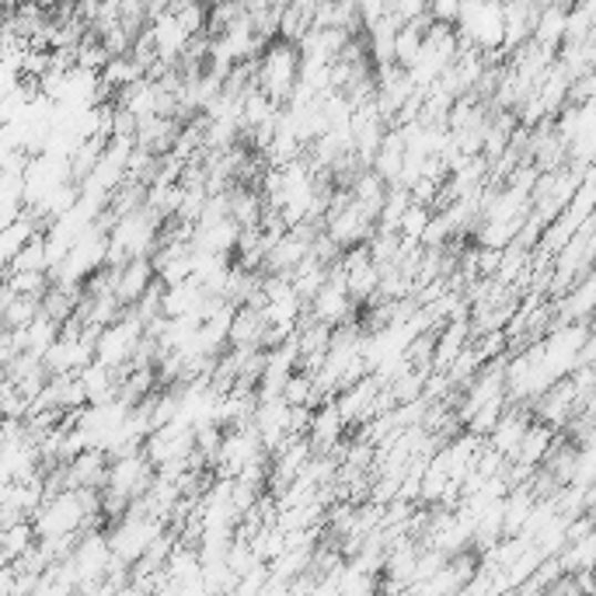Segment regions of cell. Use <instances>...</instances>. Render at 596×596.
I'll list each match as a JSON object with an SVG mask.
<instances>
[{"label": "cell", "mask_w": 596, "mask_h": 596, "mask_svg": "<svg viewBox=\"0 0 596 596\" xmlns=\"http://www.w3.org/2000/svg\"><path fill=\"white\" fill-rule=\"evenodd\" d=\"M300 74H304V53H300V45L286 42V39L269 42V50L258 56V91L269 94L276 105L279 102L286 105L294 99Z\"/></svg>", "instance_id": "1"}, {"label": "cell", "mask_w": 596, "mask_h": 596, "mask_svg": "<svg viewBox=\"0 0 596 596\" xmlns=\"http://www.w3.org/2000/svg\"><path fill=\"white\" fill-rule=\"evenodd\" d=\"M342 425H346V419H342V412L336 409V401L331 404H321V409L315 412V425H311V446H336V440H339V433H342Z\"/></svg>", "instance_id": "4"}, {"label": "cell", "mask_w": 596, "mask_h": 596, "mask_svg": "<svg viewBox=\"0 0 596 596\" xmlns=\"http://www.w3.org/2000/svg\"><path fill=\"white\" fill-rule=\"evenodd\" d=\"M531 433V422L523 419V415H510L495 425V433H492V446H495V454H510L516 458L520 454V446H523V436Z\"/></svg>", "instance_id": "3"}, {"label": "cell", "mask_w": 596, "mask_h": 596, "mask_svg": "<svg viewBox=\"0 0 596 596\" xmlns=\"http://www.w3.org/2000/svg\"><path fill=\"white\" fill-rule=\"evenodd\" d=\"M157 282V269L151 258H133L130 266L119 269V279H115V297L119 304L126 307V311H133V307L147 297V290Z\"/></svg>", "instance_id": "2"}]
</instances>
